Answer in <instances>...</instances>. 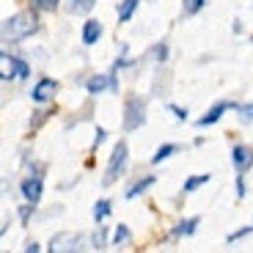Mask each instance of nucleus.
I'll return each instance as SVG.
<instances>
[{"label":"nucleus","instance_id":"1","mask_svg":"<svg viewBox=\"0 0 253 253\" xmlns=\"http://www.w3.org/2000/svg\"><path fill=\"white\" fill-rule=\"evenodd\" d=\"M36 31H39L36 17L28 14V11H19V14H14V17L3 19V31H0V36H3L6 44H14V42H22V39L33 36Z\"/></svg>","mask_w":253,"mask_h":253},{"label":"nucleus","instance_id":"2","mask_svg":"<svg viewBox=\"0 0 253 253\" xmlns=\"http://www.w3.org/2000/svg\"><path fill=\"white\" fill-rule=\"evenodd\" d=\"M126 157H129V149H126L124 140H119V143L113 146V154H110V160H108V168H105V179H102V184H105V187L116 184L121 176H124Z\"/></svg>","mask_w":253,"mask_h":253},{"label":"nucleus","instance_id":"3","mask_svg":"<svg viewBox=\"0 0 253 253\" xmlns=\"http://www.w3.org/2000/svg\"><path fill=\"white\" fill-rule=\"evenodd\" d=\"M146 124V99L129 94L124 102V132H135Z\"/></svg>","mask_w":253,"mask_h":253},{"label":"nucleus","instance_id":"4","mask_svg":"<svg viewBox=\"0 0 253 253\" xmlns=\"http://www.w3.org/2000/svg\"><path fill=\"white\" fill-rule=\"evenodd\" d=\"M44 165L39 163H31V173H28L25 179H22V184H19V190H22V198L31 204H39L42 201V190H44Z\"/></svg>","mask_w":253,"mask_h":253},{"label":"nucleus","instance_id":"5","mask_svg":"<svg viewBox=\"0 0 253 253\" xmlns=\"http://www.w3.org/2000/svg\"><path fill=\"white\" fill-rule=\"evenodd\" d=\"M83 242H85V237H83V234L61 231V234H55L50 240L47 251H50V253H75V251H83Z\"/></svg>","mask_w":253,"mask_h":253},{"label":"nucleus","instance_id":"6","mask_svg":"<svg viewBox=\"0 0 253 253\" xmlns=\"http://www.w3.org/2000/svg\"><path fill=\"white\" fill-rule=\"evenodd\" d=\"M231 165H234L237 173H248L253 168V149L237 143L234 149H231Z\"/></svg>","mask_w":253,"mask_h":253},{"label":"nucleus","instance_id":"7","mask_svg":"<svg viewBox=\"0 0 253 253\" xmlns=\"http://www.w3.org/2000/svg\"><path fill=\"white\" fill-rule=\"evenodd\" d=\"M55 91H58V83L50 80V77H42V80L36 83V88L31 91V99L42 105V102H50L52 96H55Z\"/></svg>","mask_w":253,"mask_h":253},{"label":"nucleus","instance_id":"8","mask_svg":"<svg viewBox=\"0 0 253 253\" xmlns=\"http://www.w3.org/2000/svg\"><path fill=\"white\" fill-rule=\"evenodd\" d=\"M226 110H237V105H234V102H217V105H212V108H209V113L198 119V126L217 124V121L223 119V113H226Z\"/></svg>","mask_w":253,"mask_h":253},{"label":"nucleus","instance_id":"9","mask_svg":"<svg viewBox=\"0 0 253 253\" xmlns=\"http://www.w3.org/2000/svg\"><path fill=\"white\" fill-rule=\"evenodd\" d=\"M99 39H102V22L99 19H88V22L83 25V42L91 47V44H96Z\"/></svg>","mask_w":253,"mask_h":253},{"label":"nucleus","instance_id":"10","mask_svg":"<svg viewBox=\"0 0 253 253\" xmlns=\"http://www.w3.org/2000/svg\"><path fill=\"white\" fill-rule=\"evenodd\" d=\"M198 223H201L198 217H187V220H179L176 226H173V237H176V240H179V237H193V234H196V228H198Z\"/></svg>","mask_w":253,"mask_h":253},{"label":"nucleus","instance_id":"11","mask_svg":"<svg viewBox=\"0 0 253 253\" xmlns=\"http://www.w3.org/2000/svg\"><path fill=\"white\" fill-rule=\"evenodd\" d=\"M85 91L88 94H102V91H110V75H94L85 83Z\"/></svg>","mask_w":253,"mask_h":253},{"label":"nucleus","instance_id":"12","mask_svg":"<svg viewBox=\"0 0 253 253\" xmlns=\"http://www.w3.org/2000/svg\"><path fill=\"white\" fill-rule=\"evenodd\" d=\"M138 6H140V0H121L119 8H116V17H119V22H129Z\"/></svg>","mask_w":253,"mask_h":253},{"label":"nucleus","instance_id":"13","mask_svg":"<svg viewBox=\"0 0 253 253\" xmlns=\"http://www.w3.org/2000/svg\"><path fill=\"white\" fill-rule=\"evenodd\" d=\"M105 248H108V231L102 223H96L94 234H91V251H105Z\"/></svg>","mask_w":253,"mask_h":253},{"label":"nucleus","instance_id":"14","mask_svg":"<svg viewBox=\"0 0 253 253\" xmlns=\"http://www.w3.org/2000/svg\"><path fill=\"white\" fill-rule=\"evenodd\" d=\"M154 182H157V176H143L140 182H135L132 187L126 190V198H138V196H143V193H146L149 187H152Z\"/></svg>","mask_w":253,"mask_h":253},{"label":"nucleus","instance_id":"15","mask_svg":"<svg viewBox=\"0 0 253 253\" xmlns=\"http://www.w3.org/2000/svg\"><path fill=\"white\" fill-rule=\"evenodd\" d=\"M129 242H132V231H129L124 223H119L116 231H113V245L116 248H124V245H129Z\"/></svg>","mask_w":253,"mask_h":253},{"label":"nucleus","instance_id":"16","mask_svg":"<svg viewBox=\"0 0 253 253\" xmlns=\"http://www.w3.org/2000/svg\"><path fill=\"white\" fill-rule=\"evenodd\" d=\"M0 63H3V80H14L17 75V66H14V55L8 52H0Z\"/></svg>","mask_w":253,"mask_h":253},{"label":"nucleus","instance_id":"17","mask_svg":"<svg viewBox=\"0 0 253 253\" xmlns=\"http://www.w3.org/2000/svg\"><path fill=\"white\" fill-rule=\"evenodd\" d=\"M94 6H96V0H69V14L83 17V14H88Z\"/></svg>","mask_w":253,"mask_h":253},{"label":"nucleus","instance_id":"18","mask_svg":"<svg viewBox=\"0 0 253 253\" xmlns=\"http://www.w3.org/2000/svg\"><path fill=\"white\" fill-rule=\"evenodd\" d=\"M179 152V146L176 143H165V146H160L157 152H154V157H152V165H160L163 160H168L171 154H176Z\"/></svg>","mask_w":253,"mask_h":253},{"label":"nucleus","instance_id":"19","mask_svg":"<svg viewBox=\"0 0 253 253\" xmlns=\"http://www.w3.org/2000/svg\"><path fill=\"white\" fill-rule=\"evenodd\" d=\"M209 179H212L209 173H196V176H190L187 182H184V187H182V190H184V193H196V190H198V187H204V184H207Z\"/></svg>","mask_w":253,"mask_h":253},{"label":"nucleus","instance_id":"20","mask_svg":"<svg viewBox=\"0 0 253 253\" xmlns=\"http://www.w3.org/2000/svg\"><path fill=\"white\" fill-rule=\"evenodd\" d=\"M110 212H113V204L110 201H96L94 204V220L102 223L105 217H110Z\"/></svg>","mask_w":253,"mask_h":253},{"label":"nucleus","instance_id":"21","mask_svg":"<svg viewBox=\"0 0 253 253\" xmlns=\"http://www.w3.org/2000/svg\"><path fill=\"white\" fill-rule=\"evenodd\" d=\"M204 6H207V0H182L184 14H190V17H193V14H198Z\"/></svg>","mask_w":253,"mask_h":253},{"label":"nucleus","instance_id":"22","mask_svg":"<svg viewBox=\"0 0 253 253\" xmlns=\"http://www.w3.org/2000/svg\"><path fill=\"white\" fill-rule=\"evenodd\" d=\"M251 231H253V223H251V226H245V228H237L234 234H228V237H226V245H234L237 240H242V237H248Z\"/></svg>","mask_w":253,"mask_h":253},{"label":"nucleus","instance_id":"23","mask_svg":"<svg viewBox=\"0 0 253 253\" xmlns=\"http://www.w3.org/2000/svg\"><path fill=\"white\" fill-rule=\"evenodd\" d=\"M33 207H36V204H31V201H25V204H22V207H19V220H22V226H25V223H31Z\"/></svg>","mask_w":253,"mask_h":253},{"label":"nucleus","instance_id":"24","mask_svg":"<svg viewBox=\"0 0 253 253\" xmlns=\"http://www.w3.org/2000/svg\"><path fill=\"white\" fill-rule=\"evenodd\" d=\"M152 55H154V61H157V63H165V61H168V44H154Z\"/></svg>","mask_w":253,"mask_h":253},{"label":"nucleus","instance_id":"25","mask_svg":"<svg viewBox=\"0 0 253 253\" xmlns=\"http://www.w3.org/2000/svg\"><path fill=\"white\" fill-rule=\"evenodd\" d=\"M39 11H55L58 8V0H31Z\"/></svg>","mask_w":253,"mask_h":253},{"label":"nucleus","instance_id":"26","mask_svg":"<svg viewBox=\"0 0 253 253\" xmlns=\"http://www.w3.org/2000/svg\"><path fill=\"white\" fill-rule=\"evenodd\" d=\"M14 66H17V75H19V77H28V75H31V66H28V63L22 61V58L14 55Z\"/></svg>","mask_w":253,"mask_h":253},{"label":"nucleus","instance_id":"27","mask_svg":"<svg viewBox=\"0 0 253 253\" xmlns=\"http://www.w3.org/2000/svg\"><path fill=\"white\" fill-rule=\"evenodd\" d=\"M237 113L242 121H253V105H237Z\"/></svg>","mask_w":253,"mask_h":253},{"label":"nucleus","instance_id":"28","mask_svg":"<svg viewBox=\"0 0 253 253\" xmlns=\"http://www.w3.org/2000/svg\"><path fill=\"white\" fill-rule=\"evenodd\" d=\"M237 198H245V173H237Z\"/></svg>","mask_w":253,"mask_h":253},{"label":"nucleus","instance_id":"29","mask_svg":"<svg viewBox=\"0 0 253 253\" xmlns=\"http://www.w3.org/2000/svg\"><path fill=\"white\" fill-rule=\"evenodd\" d=\"M168 110H171V113L176 116L179 121H187V108H179V105H171Z\"/></svg>","mask_w":253,"mask_h":253},{"label":"nucleus","instance_id":"30","mask_svg":"<svg viewBox=\"0 0 253 253\" xmlns=\"http://www.w3.org/2000/svg\"><path fill=\"white\" fill-rule=\"evenodd\" d=\"M105 135H108V132H105L102 126H96V135H94V149H99V146L105 143Z\"/></svg>","mask_w":253,"mask_h":253},{"label":"nucleus","instance_id":"31","mask_svg":"<svg viewBox=\"0 0 253 253\" xmlns=\"http://www.w3.org/2000/svg\"><path fill=\"white\" fill-rule=\"evenodd\" d=\"M25 251L28 253H39V251H42V245H39V242H25Z\"/></svg>","mask_w":253,"mask_h":253}]
</instances>
